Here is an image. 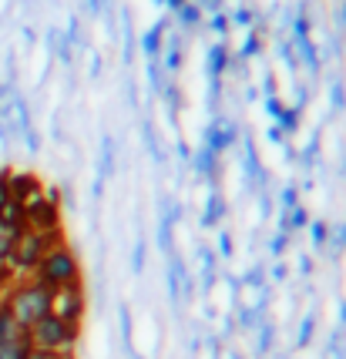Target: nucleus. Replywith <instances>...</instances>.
<instances>
[{
    "mask_svg": "<svg viewBox=\"0 0 346 359\" xmlns=\"http://www.w3.org/2000/svg\"><path fill=\"white\" fill-rule=\"evenodd\" d=\"M7 309H11V316L17 319V326L27 332L37 319H44L48 313H54V296H51L48 285H24V289H17L14 296H11Z\"/></svg>",
    "mask_w": 346,
    "mask_h": 359,
    "instance_id": "nucleus-1",
    "label": "nucleus"
},
{
    "mask_svg": "<svg viewBox=\"0 0 346 359\" xmlns=\"http://www.w3.org/2000/svg\"><path fill=\"white\" fill-rule=\"evenodd\" d=\"M71 336H74V329L67 326V319L58 313H48L27 329V343H34V349H44V353H54V349L67 346Z\"/></svg>",
    "mask_w": 346,
    "mask_h": 359,
    "instance_id": "nucleus-2",
    "label": "nucleus"
},
{
    "mask_svg": "<svg viewBox=\"0 0 346 359\" xmlns=\"http://www.w3.org/2000/svg\"><path fill=\"white\" fill-rule=\"evenodd\" d=\"M37 272H41V285H48V289H61L67 282L74 279V255L64 249H54V252H44V259L37 262Z\"/></svg>",
    "mask_w": 346,
    "mask_h": 359,
    "instance_id": "nucleus-3",
    "label": "nucleus"
},
{
    "mask_svg": "<svg viewBox=\"0 0 346 359\" xmlns=\"http://www.w3.org/2000/svg\"><path fill=\"white\" fill-rule=\"evenodd\" d=\"M44 259V238L37 232H20L11 252V262L20 269H37V262Z\"/></svg>",
    "mask_w": 346,
    "mask_h": 359,
    "instance_id": "nucleus-4",
    "label": "nucleus"
},
{
    "mask_svg": "<svg viewBox=\"0 0 346 359\" xmlns=\"http://www.w3.org/2000/svg\"><path fill=\"white\" fill-rule=\"evenodd\" d=\"M0 343H27V332L17 326V319L11 316L7 302L0 306Z\"/></svg>",
    "mask_w": 346,
    "mask_h": 359,
    "instance_id": "nucleus-5",
    "label": "nucleus"
},
{
    "mask_svg": "<svg viewBox=\"0 0 346 359\" xmlns=\"http://www.w3.org/2000/svg\"><path fill=\"white\" fill-rule=\"evenodd\" d=\"M17 235H20V229H17V225H11V222L0 219V262H4V259H11Z\"/></svg>",
    "mask_w": 346,
    "mask_h": 359,
    "instance_id": "nucleus-6",
    "label": "nucleus"
},
{
    "mask_svg": "<svg viewBox=\"0 0 346 359\" xmlns=\"http://www.w3.org/2000/svg\"><path fill=\"white\" fill-rule=\"evenodd\" d=\"M31 343H0V359H24Z\"/></svg>",
    "mask_w": 346,
    "mask_h": 359,
    "instance_id": "nucleus-7",
    "label": "nucleus"
},
{
    "mask_svg": "<svg viewBox=\"0 0 346 359\" xmlns=\"http://www.w3.org/2000/svg\"><path fill=\"white\" fill-rule=\"evenodd\" d=\"M0 282H4V272H0Z\"/></svg>",
    "mask_w": 346,
    "mask_h": 359,
    "instance_id": "nucleus-8",
    "label": "nucleus"
}]
</instances>
